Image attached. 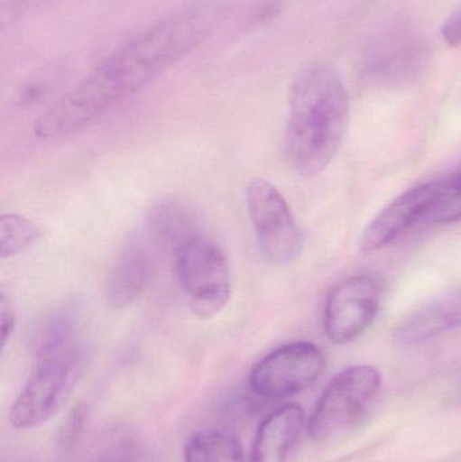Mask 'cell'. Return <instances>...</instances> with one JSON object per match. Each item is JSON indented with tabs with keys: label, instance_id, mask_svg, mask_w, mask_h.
I'll return each instance as SVG.
<instances>
[{
	"label": "cell",
	"instance_id": "cell-2",
	"mask_svg": "<svg viewBox=\"0 0 461 462\" xmlns=\"http://www.w3.org/2000/svg\"><path fill=\"white\" fill-rule=\"evenodd\" d=\"M349 97L340 76L325 65L303 70L292 84L286 126L287 160L305 178L330 164L346 137Z\"/></svg>",
	"mask_w": 461,
	"mask_h": 462
},
{
	"label": "cell",
	"instance_id": "cell-12",
	"mask_svg": "<svg viewBox=\"0 0 461 462\" xmlns=\"http://www.w3.org/2000/svg\"><path fill=\"white\" fill-rule=\"evenodd\" d=\"M305 423V411L298 404H286L271 412L257 429L249 462H286Z\"/></svg>",
	"mask_w": 461,
	"mask_h": 462
},
{
	"label": "cell",
	"instance_id": "cell-5",
	"mask_svg": "<svg viewBox=\"0 0 461 462\" xmlns=\"http://www.w3.org/2000/svg\"><path fill=\"white\" fill-rule=\"evenodd\" d=\"M245 202L263 261L276 268L291 263L302 250L303 236L283 195L265 179L254 178L246 186Z\"/></svg>",
	"mask_w": 461,
	"mask_h": 462
},
{
	"label": "cell",
	"instance_id": "cell-9",
	"mask_svg": "<svg viewBox=\"0 0 461 462\" xmlns=\"http://www.w3.org/2000/svg\"><path fill=\"white\" fill-rule=\"evenodd\" d=\"M436 194V180L414 187L392 200L363 234L360 249L376 252L419 222H427Z\"/></svg>",
	"mask_w": 461,
	"mask_h": 462
},
{
	"label": "cell",
	"instance_id": "cell-1",
	"mask_svg": "<svg viewBox=\"0 0 461 462\" xmlns=\"http://www.w3.org/2000/svg\"><path fill=\"white\" fill-rule=\"evenodd\" d=\"M230 5L232 0H191L130 38L38 116L35 137L76 134L143 91L199 46Z\"/></svg>",
	"mask_w": 461,
	"mask_h": 462
},
{
	"label": "cell",
	"instance_id": "cell-11",
	"mask_svg": "<svg viewBox=\"0 0 461 462\" xmlns=\"http://www.w3.org/2000/svg\"><path fill=\"white\" fill-rule=\"evenodd\" d=\"M461 328V285L409 315L394 333L397 344L414 346Z\"/></svg>",
	"mask_w": 461,
	"mask_h": 462
},
{
	"label": "cell",
	"instance_id": "cell-6",
	"mask_svg": "<svg viewBox=\"0 0 461 462\" xmlns=\"http://www.w3.org/2000/svg\"><path fill=\"white\" fill-rule=\"evenodd\" d=\"M381 374L373 366H352L338 374L317 402L308 423L309 436L327 441L362 418L381 390Z\"/></svg>",
	"mask_w": 461,
	"mask_h": 462
},
{
	"label": "cell",
	"instance_id": "cell-4",
	"mask_svg": "<svg viewBox=\"0 0 461 462\" xmlns=\"http://www.w3.org/2000/svg\"><path fill=\"white\" fill-rule=\"evenodd\" d=\"M173 260L191 311L202 319L218 315L232 296V272L222 247L199 234L179 247Z\"/></svg>",
	"mask_w": 461,
	"mask_h": 462
},
{
	"label": "cell",
	"instance_id": "cell-7",
	"mask_svg": "<svg viewBox=\"0 0 461 462\" xmlns=\"http://www.w3.org/2000/svg\"><path fill=\"white\" fill-rule=\"evenodd\" d=\"M327 358L310 342H292L268 353L252 368L249 387L257 398L281 401L302 393L324 374Z\"/></svg>",
	"mask_w": 461,
	"mask_h": 462
},
{
	"label": "cell",
	"instance_id": "cell-8",
	"mask_svg": "<svg viewBox=\"0 0 461 462\" xmlns=\"http://www.w3.org/2000/svg\"><path fill=\"white\" fill-rule=\"evenodd\" d=\"M383 284L373 274H356L338 282L327 295L324 326L336 344H349L370 328L381 306Z\"/></svg>",
	"mask_w": 461,
	"mask_h": 462
},
{
	"label": "cell",
	"instance_id": "cell-3",
	"mask_svg": "<svg viewBox=\"0 0 461 462\" xmlns=\"http://www.w3.org/2000/svg\"><path fill=\"white\" fill-rule=\"evenodd\" d=\"M84 369L86 352L73 317L56 315L43 328L34 368L11 407L13 428L26 430L51 420L69 401Z\"/></svg>",
	"mask_w": 461,
	"mask_h": 462
},
{
	"label": "cell",
	"instance_id": "cell-13",
	"mask_svg": "<svg viewBox=\"0 0 461 462\" xmlns=\"http://www.w3.org/2000/svg\"><path fill=\"white\" fill-rule=\"evenodd\" d=\"M149 238L156 246L175 254L187 241L199 236L194 211L176 199L157 202L146 219Z\"/></svg>",
	"mask_w": 461,
	"mask_h": 462
},
{
	"label": "cell",
	"instance_id": "cell-14",
	"mask_svg": "<svg viewBox=\"0 0 461 462\" xmlns=\"http://www.w3.org/2000/svg\"><path fill=\"white\" fill-rule=\"evenodd\" d=\"M183 457L186 462H245V452L240 439L233 434L206 430L187 441Z\"/></svg>",
	"mask_w": 461,
	"mask_h": 462
},
{
	"label": "cell",
	"instance_id": "cell-18",
	"mask_svg": "<svg viewBox=\"0 0 461 462\" xmlns=\"http://www.w3.org/2000/svg\"><path fill=\"white\" fill-rule=\"evenodd\" d=\"M16 325L15 309L13 301L5 295V291L0 293V328H2V347L5 349L8 339L13 336Z\"/></svg>",
	"mask_w": 461,
	"mask_h": 462
},
{
	"label": "cell",
	"instance_id": "cell-16",
	"mask_svg": "<svg viewBox=\"0 0 461 462\" xmlns=\"http://www.w3.org/2000/svg\"><path fill=\"white\" fill-rule=\"evenodd\" d=\"M461 221V168L446 178L436 179V194L428 224Z\"/></svg>",
	"mask_w": 461,
	"mask_h": 462
},
{
	"label": "cell",
	"instance_id": "cell-15",
	"mask_svg": "<svg viewBox=\"0 0 461 462\" xmlns=\"http://www.w3.org/2000/svg\"><path fill=\"white\" fill-rule=\"evenodd\" d=\"M42 238V230L35 222L19 214H3L0 218V257H15Z\"/></svg>",
	"mask_w": 461,
	"mask_h": 462
},
{
	"label": "cell",
	"instance_id": "cell-19",
	"mask_svg": "<svg viewBox=\"0 0 461 462\" xmlns=\"http://www.w3.org/2000/svg\"><path fill=\"white\" fill-rule=\"evenodd\" d=\"M443 38L448 45L461 46V8L444 23Z\"/></svg>",
	"mask_w": 461,
	"mask_h": 462
},
{
	"label": "cell",
	"instance_id": "cell-10",
	"mask_svg": "<svg viewBox=\"0 0 461 462\" xmlns=\"http://www.w3.org/2000/svg\"><path fill=\"white\" fill-rule=\"evenodd\" d=\"M154 274V258L149 247L132 241L124 247L108 274L106 303L110 309L132 306L148 290Z\"/></svg>",
	"mask_w": 461,
	"mask_h": 462
},
{
	"label": "cell",
	"instance_id": "cell-17",
	"mask_svg": "<svg viewBox=\"0 0 461 462\" xmlns=\"http://www.w3.org/2000/svg\"><path fill=\"white\" fill-rule=\"evenodd\" d=\"M94 462H149L145 450L132 439H119L100 450Z\"/></svg>",
	"mask_w": 461,
	"mask_h": 462
}]
</instances>
